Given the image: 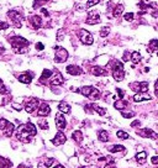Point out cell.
<instances>
[{"instance_id":"obj_50","label":"cell","mask_w":158,"mask_h":168,"mask_svg":"<svg viewBox=\"0 0 158 168\" xmlns=\"http://www.w3.org/2000/svg\"><path fill=\"white\" fill-rule=\"evenodd\" d=\"M5 52V48L3 46H0V53H4Z\"/></svg>"},{"instance_id":"obj_27","label":"cell","mask_w":158,"mask_h":168,"mask_svg":"<svg viewBox=\"0 0 158 168\" xmlns=\"http://www.w3.org/2000/svg\"><path fill=\"white\" fill-rule=\"evenodd\" d=\"M90 106L93 108V110H95V111H97L99 115H101V116H104V115L106 114V110H105V109H103V108H100V106H98L97 104H91Z\"/></svg>"},{"instance_id":"obj_2","label":"cell","mask_w":158,"mask_h":168,"mask_svg":"<svg viewBox=\"0 0 158 168\" xmlns=\"http://www.w3.org/2000/svg\"><path fill=\"white\" fill-rule=\"evenodd\" d=\"M77 91L83 94L84 96L91 99V100H98L100 98V91L97 88H94V87H83V88L78 89Z\"/></svg>"},{"instance_id":"obj_19","label":"cell","mask_w":158,"mask_h":168,"mask_svg":"<svg viewBox=\"0 0 158 168\" xmlns=\"http://www.w3.org/2000/svg\"><path fill=\"white\" fill-rule=\"evenodd\" d=\"M138 133L143 137H156V133L151 130V129H143V130H140Z\"/></svg>"},{"instance_id":"obj_28","label":"cell","mask_w":158,"mask_h":168,"mask_svg":"<svg viewBox=\"0 0 158 168\" xmlns=\"http://www.w3.org/2000/svg\"><path fill=\"white\" fill-rule=\"evenodd\" d=\"M14 129H15V126H14V125L10 122V124L8 125V127L4 130L5 136H8V137H9V136H11V135H13V132H14Z\"/></svg>"},{"instance_id":"obj_32","label":"cell","mask_w":158,"mask_h":168,"mask_svg":"<svg viewBox=\"0 0 158 168\" xmlns=\"http://www.w3.org/2000/svg\"><path fill=\"white\" fill-rule=\"evenodd\" d=\"M51 76H52V71H50V69H45L43 73H42V76H41V82H43L45 79H50Z\"/></svg>"},{"instance_id":"obj_43","label":"cell","mask_w":158,"mask_h":168,"mask_svg":"<svg viewBox=\"0 0 158 168\" xmlns=\"http://www.w3.org/2000/svg\"><path fill=\"white\" fill-rule=\"evenodd\" d=\"M134 115H135L134 113H122V116L126 118V119H130V118H132Z\"/></svg>"},{"instance_id":"obj_10","label":"cell","mask_w":158,"mask_h":168,"mask_svg":"<svg viewBox=\"0 0 158 168\" xmlns=\"http://www.w3.org/2000/svg\"><path fill=\"white\" fill-rule=\"evenodd\" d=\"M66 140H67V137L64 136V133L59 131V132H57L56 137L52 140V144H53V145H56V146H59V145L66 144Z\"/></svg>"},{"instance_id":"obj_31","label":"cell","mask_w":158,"mask_h":168,"mask_svg":"<svg viewBox=\"0 0 158 168\" xmlns=\"http://www.w3.org/2000/svg\"><path fill=\"white\" fill-rule=\"evenodd\" d=\"M109 151H110L111 153H116V152L125 151V147H123V146H121V145H115V146L110 147V148H109Z\"/></svg>"},{"instance_id":"obj_23","label":"cell","mask_w":158,"mask_h":168,"mask_svg":"<svg viewBox=\"0 0 158 168\" xmlns=\"http://www.w3.org/2000/svg\"><path fill=\"white\" fill-rule=\"evenodd\" d=\"M72 137H73V140L75 141V142H82L83 141V133H82V131H79V130H77V131H74L73 132V135H72Z\"/></svg>"},{"instance_id":"obj_12","label":"cell","mask_w":158,"mask_h":168,"mask_svg":"<svg viewBox=\"0 0 158 168\" xmlns=\"http://www.w3.org/2000/svg\"><path fill=\"white\" fill-rule=\"evenodd\" d=\"M56 125H57V127H58L59 130L66 129V126H67V122H66L64 116H63L62 114H59V113L56 115Z\"/></svg>"},{"instance_id":"obj_47","label":"cell","mask_w":158,"mask_h":168,"mask_svg":"<svg viewBox=\"0 0 158 168\" xmlns=\"http://www.w3.org/2000/svg\"><path fill=\"white\" fill-rule=\"evenodd\" d=\"M140 125H141V122H140V121H134V122L131 124V126H132V127H137V126H140Z\"/></svg>"},{"instance_id":"obj_5","label":"cell","mask_w":158,"mask_h":168,"mask_svg":"<svg viewBox=\"0 0 158 168\" xmlns=\"http://www.w3.org/2000/svg\"><path fill=\"white\" fill-rule=\"evenodd\" d=\"M56 48V56H54V61L57 63H63L68 59V51L63 47H54Z\"/></svg>"},{"instance_id":"obj_13","label":"cell","mask_w":158,"mask_h":168,"mask_svg":"<svg viewBox=\"0 0 158 168\" xmlns=\"http://www.w3.org/2000/svg\"><path fill=\"white\" fill-rule=\"evenodd\" d=\"M28 24H30L31 26H32L34 28H39V27L41 26V24H42V20H41V17H40V16L34 15V16L28 17Z\"/></svg>"},{"instance_id":"obj_26","label":"cell","mask_w":158,"mask_h":168,"mask_svg":"<svg viewBox=\"0 0 158 168\" xmlns=\"http://www.w3.org/2000/svg\"><path fill=\"white\" fill-rule=\"evenodd\" d=\"M148 47H149V51H151V52L157 51V50H158V40H156V39L151 40L149 43H148Z\"/></svg>"},{"instance_id":"obj_53","label":"cell","mask_w":158,"mask_h":168,"mask_svg":"<svg viewBox=\"0 0 158 168\" xmlns=\"http://www.w3.org/2000/svg\"><path fill=\"white\" fill-rule=\"evenodd\" d=\"M54 168H64V167H63V166H62V164H58V166H56V167H54Z\"/></svg>"},{"instance_id":"obj_39","label":"cell","mask_w":158,"mask_h":168,"mask_svg":"<svg viewBox=\"0 0 158 168\" xmlns=\"http://www.w3.org/2000/svg\"><path fill=\"white\" fill-rule=\"evenodd\" d=\"M99 3V0H88V3H86V8H91L94 5H97Z\"/></svg>"},{"instance_id":"obj_48","label":"cell","mask_w":158,"mask_h":168,"mask_svg":"<svg viewBox=\"0 0 158 168\" xmlns=\"http://www.w3.org/2000/svg\"><path fill=\"white\" fill-rule=\"evenodd\" d=\"M62 36H63V32H62V31H61V32L58 31V33H57V40H62V39H63Z\"/></svg>"},{"instance_id":"obj_40","label":"cell","mask_w":158,"mask_h":168,"mask_svg":"<svg viewBox=\"0 0 158 168\" xmlns=\"http://www.w3.org/2000/svg\"><path fill=\"white\" fill-rule=\"evenodd\" d=\"M47 2H50V0H35V3H34V8L36 9V8L39 6V4H40V5H42L43 3H47Z\"/></svg>"},{"instance_id":"obj_15","label":"cell","mask_w":158,"mask_h":168,"mask_svg":"<svg viewBox=\"0 0 158 168\" xmlns=\"http://www.w3.org/2000/svg\"><path fill=\"white\" fill-rule=\"evenodd\" d=\"M151 99H152V96L146 94V93H137L136 95H134V100L136 103L142 102V100H151Z\"/></svg>"},{"instance_id":"obj_49","label":"cell","mask_w":158,"mask_h":168,"mask_svg":"<svg viewBox=\"0 0 158 168\" xmlns=\"http://www.w3.org/2000/svg\"><path fill=\"white\" fill-rule=\"evenodd\" d=\"M154 90H156V91H158V79H157L156 84H154Z\"/></svg>"},{"instance_id":"obj_45","label":"cell","mask_w":158,"mask_h":168,"mask_svg":"<svg viewBox=\"0 0 158 168\" xmlns=\"http://www.w3.org/2000/svg\"><path fill=\"white\" fill-rule=\"evenodd\" d=\"M36 48H37L39 51H42V50L45 48V46H43V43H41V42H39V43H36Z\"/></svg>"},{"instance_id":"obj_21","label":"cell","mask_w":158,"mask_h":168,"mask_svg":"<svg viewBox=\"0 0 158 168\" xmlns=\"http://www.w3.org/2000/svg\"><path fill=\"white\" fill-rule=\"evenodd\" d=\"M98 137L101 142H108L109 141V133L105 131V130H100L98 132Z\"/></svg>"},{"instance_id":"obj_38","label":"cell","mask_w":158,"mask_h":168,"mask_svg":"<svg viewBox=\"0 0 158 168\" xmlns=\"http://www.w3.org/2000/svg\"><path fill=\"white\" fill-rule=\"evenodd\" d=\"M125 20L126 21H132L134 20V17H135V14L134 13H129V14H125Z\"/></svg>"},{"instance_id":"obj_8","label":"cell","mask_w":158,"mask_h":168,"mask_svg":"<svg viewBox=\"0 0 158 168\" xmlns=\"http://www.w3.org/2000/svg\"><path fill=\"white\" fill-rule=\"evenodd\" d=\"M8 16L10 17L11 22H13L16 27H21V15H20L17 11L11 10V11H9V13H8Z\"/></svg>"},{"instance_id":"obj_9","label":"cell","mask_w":158,"mask_h":168,"mask_svg":"<svg viewBox=\"0 0 158 168\" xmlns=\"http://www.w3.org/2000/svg\"><path fill=\"white\" fill-rule=\"evenodd\" d=\"M85 22H86L88 25H97V24H99V22H100V16H99V14L95 13V11L89 13L88 19H86Z\"/></svg>"},{"instance_id":"obj_42","label":"cell","mask_w":158,"mask_h":168,"mask_svg":"<svg viewBox=\"0 0 158 168\" xmlns=\"http://www.w3.org/2000/svg\"><path fill=\"white\" fill-rule=\"evenodd\" d=\"M131 54L129 53V52H125L123 53V57H122V59H123V62H126V61H129V59H131V57H130Z\"/></svg>"},{"instance_id":"obj_36","label":"cell","mask_w":158,"mask_h":168,"mask_svg":"<svg viewBox=\"0 0 158 168\" xmlns=\"http://www.w3.org/2000/svg\"><path fill=\"white\" fill-rule=\"evenodd\" d=\"M39 125H40V127L43 129V130H47V129H48V124H47V121L43 120V119L39 120Z\"/></svg>"},{"instance_id":"obj_29","label":"cell","mask_w":158,"mask_h":168,"mask_svg":"<svg viewBox=\"0 0 158 168\" xmlns=\"http://www.w3.org/2000/svg\"><path fill=\"white\" fill-rule=\"evenodd\" d=\"M26 127H27V130L30 131V133L32 136H35L36 133H37V130H36V127H35V125L34 124H31V122H27L26 124Z\"/></svg>"},{"instance_id":"obj_46","label":"cell","mask_w":158,"mask_h":168,"mask_svg":"<svg viewBox=\"0 0 158 168\" xmlns=\"http://www.w3.org/2000/svg\"><path fill=\"white\" fill-rule=\"evenodd\" d=\"M151 162H152L153 164H157V166H158V156L152 157V158H151Z\"/></svg>"},{"instance_id":"obj_3","label":"cell","mask_w":158,"mask_h":168,"mask_svg":"<svg viewBox=\"0 0 158 168\" xmlns=\"http://www.w3.org/2000/svg\"><path fill=\"white\" fill-rule=\"evenodd\" d=\"M112 77L116 82H121L125 78V72H123V64L121 62L115 61L112 65Z\"/></svg>"},{"instance_id":"obj_6","label":"cell","mask_w":158,"mask_h":168,"mask_svg":"<svg viewBox=\"0 0 158 168\" xmlns=\"http://www.w3.org/2000/svg\"><path fill=\"white\" fill-rule=\"evenodd\" d=\"M79 39H80V42L83 43V45H86V46H90V45H93V42H94V39H93V35L90 32H88L86 30H79Z\"/></svg>"},{"instance_id":"obj_25","label":"cell","mask_w":158,"mask_h":168,"mask_svg":"<svg viewBox=\"0 0 158 168\" xmlns=\"http://www.w3.org/2000/svg\"><path fill=\"white\" fill-rule=\"evenodd\" d=\"M141 59H142V57H141V54L138 52H132L131 53V61H132L134 64H137Z\"/></svg>"},{"instance_id":"obj_51","label":"cell","mask_w":158,"mask_h":168,"mask_svg":"<svg viewBox=\"0 0 158 168\" xmlns=\"http://www.w3.org/2000/svg\"><path fill=\"white\" fill-rule=\"evenodd\" d=\"M42 13H43V14H45L46 16H50V15H48V13H47V10H45V9H42Z\"/></svg>"},{"instance_id":"obj_30","label":"cell","mask_w":158,"mask_h":168,"mask_svg":"<svg viewBox=\"0 0 158 168\" xmlns=\"http://www.w3.org/2000/svg\"><path fill=\"white\" fill-rule=\"evenodd\" d=\"M122 11H123V5H122V4H119V5L114 9V16H115V17H119V16L122 14Z\"/></svg>"},{"instance_id":"obj_54","label":"cell","mask_w":158,"mask_h":168,"mask_svg":"<svg viewBox=\"0 0 158 168\" xmlns=\"http://www.w3.org/2000/svg\"><path fill=\"white\" fill-rule=\"evenodd\" d=\"M0 163H2V158H0Z\"/></svg>"},{"instance_id":"obj_35","label":"cell","mask_w":158,"mask_h":168,"mask_svg":"<svg viewBox=\"0 0 158 168\" xmlns=\"http://www.w3.org/2000/svg\"><path fill=\"white\" fill-rule=\"evenodd\" d=\"M109 32H110V27L104 26V27L101 28V31H100V36H101V37H106V36L109 35Z\"/></svg>"},{"instance_id":"obj_44","label":"cell","mask_w":158,"mask_h":168,"mask_svg":"<svg viewBox=\"0 0 158 168\" xmlns=\"http://www.w3.org/2000/svg\"><path fill=\"white\" fill-rule=\"evenodd\" d=\"M116 91H117V94H119V98H120V99H122V98H123V95H125V91H123V90H121V89H119V88L116 89Z\"/></svg>"},{"instance_id":"obj_16","label":"cell","mask_w":158,"mask_h":168,"mask_svg":"<svg viewBox=\"0 0 158 168\" xmlns=\"http://www.w3.org/2000/svg\"><path fill=\"white\" fill-rule=\"evenodd\" d=\"M17 79L21 82V83H25V84H30L32 82V77L30 76V73H22L17 77Z\"/></svg>"},{"instance_id":"obj_22","label":"cell","mask_w":158,"mask_h":168,"mask_svg":"<svg viewBox=\"0 0 158 168\" xmlns=\"http://www.w3.org/2000/svg\"><path fill=\"white\" fill-rule=\"evenodd\" d=\"M114 106H115V109H117V110H123L126 106H127V103L123 102L122 99H120V100H117V102H115Z\"/></svg>"},{"instance_id":"obj_11","label":"cell","mask_w":158,"mask_h":168,"mask_svg":"<svg viewBox=\"0 0 158 168\" xmlns=\"http://www.w3.org/2000/svg\"><path fill=\"white\" fill-rule=\"evenodd\" d=\"M50 113H51L50 105H47L46 103H41L40 106H39V109H37V114L40 116H47V115H50Z\"/></svg>"},{"instance_id":"obj_14","label":"cell","mask_w":158,"mask_h":168,"mask_svg":"<svg viewBox=\"0 0 158 168\" xmlns=\"http://www.w3.org/2000/svg\"><path fill=\"white\" fill-rule=\"evenodd\" d=\"M66 71H67L69 74H72V76H79V74H82V73H83V71H82L80 67L74 65V64L68 65L67 68H66Z\"/></svg>"},{"instance_id":"obj_41","label":"cell","mask_w":158,"mask_h":168,"mask_svg":"<svg viewBox=\"0 0 158 168\" xmlns=\"http://www.w3.org/2000/svg\"><path fill=\"white\" fill-rule=\"evenodd\" d=\"M8 27H9V24H8V22L0 21V30H6Z\"/></svg>"},{"instance_id":"obj_7","label":"cell","mask_w":158,"mask_h":168,"mask_svg":"<svg viewBox=\"0 0 158 168\" xmlns=\"http://www.w3.org/2000/svg\"><path fill=\"white\" fill-rule=\"evenodd\" d=\"M39 106H40L39 99H36V98H31L28 102L25 104V110H26L28 114H32L36 109H39Z\"/></svg>"},{"instance_id":"obj_17","label":"cell","mask_w":158,"mask_h":168,"mask_svg":"<svg viewBox=\"0 0 158 168\" xmlns=\"http://www.w3.org/2000/svg\"><path fill=\"white\" fill-rule=\"evenodd\" d=\"M91 73L94 76H97V77H99V76H106V71L104 68H101V67H98V65L93 67V68H91Z\"/></svg>"},{"instance_id":"obj_55","label":"cell","mask_w":158,"mask_h":168,"mask_svg":"<svg viewBox=\"0 0 158 168\" xmlns=\"http://www.w3.org/2000/svg\"><path fill=\"white\" fill-rule=\"evenodd\" d=\"M79 168H84V167H79Z\"/></svg>"},{"instance_id":"obj_52","label":"cell","mask_w":158,"mask_h":168,"mask_svg":"<svg viewBox=\"0 0 158 168\" xmlns=\"http://www.w3.org/2000/svg\"><path fill=\"white\" fill-rule=\"evenodd\" d=\"M19 168H30V167H27V166H25V164H20Z\"/></svg>"},{"instance_id":"obj_33","label":"cell","mask_w":158,"mask_h":168,"mask_svg":"<svg viewBox=\"0 0 158 168\" xmlns=\"http://www.w3.org/2000/svg\"><path fill=\"white\" fill-rule=\"evenodd\" d=\"M117 137L119 139H121V140H127L130 136H129V133L127 132H125V131H117Z\"/></svg>"},{"instance_id":"obj_24","label":"cell","mask_w":158,"mask_h":168,"mask_svg":"<svg viewBox=\"0 0 158 168\" xmlns=\"http://www.w3.org/2000/svg\"><path fill=\"white\" fill-rule=\"evenodd\" d=\"M146 158H147V153L146 152H140L136 155V161L140 163V164H143L146 162Z\"/></svg>"},{"instance_id":"obj_18","label":"cell","mask_w":158,"mask_h":168,"mask_svg":"<svg viewBox=\"0 0 158 168\" xmlns=\"http://www.w3.org/2000/svg\"><path fill=\"white\" fill-rule=\"evenodd\" d=\"M51 84L52 85H59V84H63V82H64V79H63V77H62V74L61 73H57L51 80Z\"/></svg>"},{"instance_id":"obj_34","label":"cell","mask_w":158,"mask_h":168,"mask_svg":"<svg viewBox=\"0 0 158 168\" xmlns=\"http://www.w3.org/2000/svg\"><path fill=\"white\" fill-rule=\"evenodd\" d=\"M9 124H10V122H9L8 120H5V119H0V131H4V130L8 127Z\"/></svg>"},{"instance_id":"obj_1","label":"cell","mask_w":158,"mask_h":168,"mask_svg":"<svg viewBox=\"0 0 158 168\" xmlns=\"http://www.w3.org/2000/svg\"><path fill=\"white\" fill-rule=\"evenodd\" d=\"M9 41H10V43H11V46L16 53H25L27 51V46L30 45V42L21 36H15L11 39L9 37Z\"/></svg>"},{"instance_id":"obj_37","label":"cell","mask_w":158,"mask_h":168,"mask_svg":"<svg viewBox=\"0 0 158 168\" xmlns=\"http://www.w3.org/2000/svg\"><path fill=\"white\" fill-rule=\"evenodd\" d=\"M54 162H56V159H54V158H50V159L47 158V159L45 161V167H47V168H48V167H52Z\"/></svg>"},{"instance_id":"obj_4","label":"cell","mask_w":158,"mask_h":168,"mask_svg":"<svg viewBox=\"0 0 158 168\" xmlns=\"http://www.w3.org/2000/svg\"><path fill=\"white\" fill-rule=\"evenodd\" d=\"M31 136H32V135H31L30 131L27 130L26 124H25V125H21V126L17 129V131H16V137H17V140H20V141H22V142H30Z\"/></svg>"},{"instance_id":"obj_20","label":"cell","mask_w":158,"mask_h":168,"mask_svg":"<svg viewBox=\"0 0 158 168\" xmlns=\"http://www.w3.org/2000/svg\"><path fill=\"white\" fill-rule=\"evenodd\" d=\"M58 109H59V111L64 113V114H69V113H71V106H69V104H67V103H64V102L59 103Z\"/></svg>"}]
</instances>
